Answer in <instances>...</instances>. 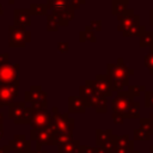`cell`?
I'll list each match as a JSON object with an SVG mask.
<instances>
[{"label": "cell", "mask_w": 153, "mask_h": 153, "mask_svg": "<svg viewBox=\"0 0 153 153\" xmlns=\"http://www.w3.org/2000/svg\"><path fill=\"white\" fill-rule=\"evenodd\" d=\"M133 69L128 68L122 59H118L117 63H109L106 67V78L109 79L112 90L121 91L124 86L129 85L128 75L133 74Z\"/></svg>", "instance_id": "1"}, {"label": "cell", "mask_w": 153, "mask_h": 153, "mask_svg": "<svg viewBox=\"0 0 153 153\" xmlns=\"http://www.w3.org/2000/svg\"><path fill=\"white\" fill-rule=\"evenodd\" d=\"M57 110H59L57 108H53L51 118H50V126L53 127L55 134L72 135L73 127H74V120L71 118L67 112L60 114Z\"/></svg>", "instance_id": "2"}, {"label": "cell", "mask_w": 153, "mask_h": 153, "mask_svg": "<svg viewBox=\"0 0 153 153\" xmlns=\"http://www.w3.org/2000/svg\"><path fill=\"white\" fill-rule=\"evenodd\" d=\"M8 47L10 48H24L27 42L31 41V32L26 31L25 27L11 25L8 26Z\"/></svg>", "instance_id": "3"}, {"label": "cell", "mask_w": 153, "mask_h": 153, "mask_svg": "<svg viewBox=\"0 0 153 153\" xmlns=\"http://www.w3.org/2000/svg\"><path fill=\"white\" fill-rule=\"evenodd\" d=\"M54 129L50 123L44 128H32L30 131V139L37 142V149H42V146H54Z\"/></svg>", "instance_id": "4"}, {"label": "cell", "mask_w": 153, "mask_h": 153, "mask_svg": "<svg viewBox=\"0 0 153 153\" xmlns=\"http://www.w3.org/2000/svg\"><path fill=\"white\" fill-rule=\"evenodd\" d=\"M20 80V65H4L0 66V84L17 85L19 86Z\"/></svg>", "instance_id": "5"}, {"label": "cell", "mask_w": 153, "mask_h": 153, "mask_svg": "<svg viewBox=\"0 0 153 153\" xmlns=\"http://www.w3.org/2000/svg\"><path fill=\"white\" fill-rule=\"evenodd\" d=\"M25 103L30 102L33 109H43L47 108V93L42 90L39 85H33L29 91L24 93Z\"/></svg>", "instance_id": "6"}, {"label": "cell", "mask_w": 153, "mask_h": 153, "mask_svg": "<svg viewBox=\"0 0 153 153\" xmlns=\"http://www.w3.org/2000/svg\"><path fill=\"white\" fill-rule=\"evenodd\" d=\"M10 152L12 153H26L31 151V141L25 137L24 134H17L7 143Z\"/></svg>", "instance_id": "7"}, {"label": "cell", "mask_w": 153, "mask_h": 153, "mask_svg": "<svg viewBox=\"0 0 153 153\" xmlns=\"http://www.w3.org/2000/svg\"><path fill=\"white\" fill-rule=\"evenodd\" d=\"M90 82L98 94H100L105 98L112 96L114 90H112V86H111L109 79L106 78V75H97L96 80H90Z\"/></svg>", "instance_id": "8"}, {"label": "cell", "mask_w": 153, "mask_h": 153, "mask_svg": "<svg viewBox=\"0 0 153 153\" xmlns=\"http://www.w3.org/2000/svg\"><path fill=\"white\" fill-rule=\"evenodd\" d=\"M18 87L17 85H8V84H0V108L8 106L14 98L18 96Z\"/></svg>", "instance_id": "9"}, {"label": "cell", "mask_w": 153, "mask_h": 153, "mask_svg": "<svg viewBox=\"0 0 153 153\" xmlns=\"http://www.w3.org/2000/svg\"><path fill=\"white\" fill-rule=\"evenodd\" d=\"M117 19H118L117 30L121 32H123L124 30H127L131 26L140 25V17L137 14H134V11H131V10H127L126 12L120 14L117 17Z\"/></svg>", "instance_id": "10"}, {"label": "cell", "mask_w": 153, "mask_h": 153, "mask_svg": "<svg viewBox=\"0 0 153 153\" xmlns=\"http://www.w3.org/2000/svg\"><path fill=\"white\" fill-rule=\"evenodd\" d=\"M133 103V98L127 91H117V97L112 100V112L124 114L129 105Z\"/></svg>", "instance_id": "11"}, {"label": "cell", "mask_w": 153, "mask_h": 153, "mask_svg": "<svg viewBox=\"0 0 153 153\" xmlns=\"http://www.w3.org/2000/svg\"><path fill=\"white\" fill-rule=\"evenodd\" d=\"M50 118H51V112H49L47 108L33 109L31 126L32 128H44L50 123Z\"/></svg>", "instance_id": "12"}, {"label": "cell", "mask_w": 153, "mask_h": 153, "mask_svg": "<svg viewBox=\"0 0 153 153\" xmlns=\"http://www.w3.org/2000/svg\"><path fill=\"white\" fill-rule=\"evenodd\" d=\"M25 108V102H12L8 105V117L16 124H23V115Z\"/></svg>", "instance_id": "13"}, {"label": "cell", "mask_w": 153, "mask_h": 153, "mask_svg": "<svg viewBox=\"0 0 153 153\" xmlns=\"http://www.w3.org/2000/svg\"><path fill=\"white\" fill-rule=\"evenodd\" d=\"M13 22L14 25L22 26V27H27L31 25V13L29 10H23V8H16L13 11Z\"/></svg>", "instance_id": "14"}, {"label": "cell", "mask_w": 153, "mask_h": 153, "mask_svg": "<svg viewBox=\"0 0 153 153\" xmlns=\"http://www.w3.org/2000/svg\"><path fill=\"white\" fill-rule=\"evenodd\" d=\"M86 105L94 108L96 111L99 112V114L106 112V98L103 97V96H100V94H98L97 92L91 98H88L86 100Z\"/></svg>", "instance_id": "15"}, {"label": "cell", "mask_w": 153, "mask_h": 153, "mask_svg": "<svg viewBox=\"0 0 153 153\" xmlns=\"http://www.w3.org/2000/svg\"><path fill=\"white\" fill-rule=\"evenodd\" d=\"M87 105L80 96H71L68 98V111L69 112H76V114H82L86 110Z\"/></svg>", "instance_id": "16"}, {"label": "cell", "mask_w": 153, "mask_h": 153, "mask_svg": "<svg viewBox=\"0 0 153 153\" xmlns=\"http://www.w3.org/2000/svg\"><path fill=\"white\" fill-rule=\"evenodd\" d=\"M45 5H47V8L51 11V13H57L69 8V4L67 0H49L47 1Z\"/></svg>", "instance_id": "17"}, {"label": "cell", "mask_w": 153, "mask_h": 153, "mask_svg": "<svg viewBox=\"0 0 153 153\" xmlns=\"http://www.w3.org/2000/svg\"><path fill=\"white\" fill-rule=\"evenodd\" d=\"M80 146L81 145L79 140H72L67 143L57 146V153H79Z\"/></svg>", "instance_id": "18"}, {"label": "cell", "mask_w": 153, "mask_h": 153, "mask_svg": "<svg viewBox=\"0 0 153 153\" xmlns=\"http://www.w3.org/2000/svg\"><path fill=\"white\" fill-rule=\"evenodd\" d=\"M128 4H129V0H112V6H111L112 14L118 17L120 14L126 12Z\"/></svg>", "instance_id": "19"}, {"label": "cell", "mask_w": 153, "mask_h": 153, "mask_svg": "<svg viewBox=\"0 0 153 153\" xmlns=\"http://www.w3.org/2000/svg\"><path fill=\"white\" fill-rule=\"evenodd\" d=\"M112 131L111 130H97V145L99 147L104 146L109 141L112 140Z\"/></svg>", "instance_id": "20"}, {"label": "cell", "mask_w": 153, "mask_h": 153, "mask_svg": "<svg viewBox=\"0 0 153 153\" xmlns=\"http://www.w3.org/2000/svg\"><path fill=\"white\" fill-rule=\"evenodd\" d=\"M145 32V26L142 25H135V26H131L127 30H124L122 32V35L124 37H141Z\"/></svg>", "instance_id": "21"}, {"label": "cell", "mask_w": 153, "mask_h": 153, "mask_svg": "<svg viewBox=\"0 0 153 153\" xmlns=\"http://www.w3.org/2000/svg\"><path fill=\"white\" fill-rule=\"evenodd\" d=\"M123 115L124 118H137L140 116V104L137 102H133Z\"/></svg>", "instance_id": "22"}, {"label": "cell", "mask_w": 153, "mask_h": 153, "mask_svg": "<svg viewBox=\"0 0 153 153\" xmlns=\"http://www.w3.org/2000/svg\"><path fill=\"white\" fill-rule=\"evenodd\" d=\"M29 11L33 16H45L48 12V8L45 4H31Z\"/></svg>", "instance_id": "23"}, {"label": "cell", "mask_w": 153, "mask_h": 153, "mask_svg": "<svg viewBox=\"0 0 153 153\" xmlns=\"http://www.w3.org/2000/svg\"><path fill=\"white\" fill-rule=\"evenodd\" d=\"M96 36L94 32L90 29V26H85V29L82 31H80L79 33V41L80 42H85V41H91V42H96Z\"/></svg>", "instance_id": "24"}, {"label": "cell", "mask_w": 153, "mask_h": 153, "mask_svg": "<svg viewBox=\"0 0 153 153\" xmlns=\"http://www.w3.org/2000/svg\"><path fill=\"white\" fill-rule=\"evenodd\" d=\"M139 129H141L143 133L152 136L153 135V120H151V118L140 120V128Z\"/></svg>", "instance_id": "25"}, {"label": "cell", "mask_w": 153, "mask_h": 153, "mask_svg": "<svg viewBox=\"0 0 153 153\" xmlns=\"http://www.w3.org/2000/svg\"><path fill=\"white\" fill-rule=\"evenodd\" d=\"M60 24L57 18L54 14H47V31L49 32H55L57 31Z\"/></svg>", "instance_id": "26"}, {"label": "cell", "mask_w": 153, "mask_h": 153, "mask_svg": "<svg viewBox=\"0 0 153 153\" xmlns=\"http://www.w3.org/2000/svg\"><path fill=\"white\" fill-rule=\"evenodd\" d=\"M140 38V47L143 48V47H152L153 45V31H147V32H143V35Z\"/></svg>", "instance_id": "27"}, {"label": "cell", "mask_w": 153, "mask_h": 153, "mask_svg": "<svg viewBox=\"0 0 153 153\" xmlns=\"http://www.w3.org/2000/svg\"><path fill=\"white\" fill-rule=\"evenodd\" d=\"M142 91H145V86H142V85H130V86H128L127 92L131 98H134V97L140 96Z\"/></svg>", "instance_id": "28"}, {"label": "cell", "mask_w": 153, "mask_h": 153, "mask_svg": "<svg viewBox=\"0 0 153 153\" xmlns=\"http://www.w3.org/2000/svg\"><path fill=\"white\" fill-rule=\"evenodd\" d=\"M145 67L153 75V45L151 47V51L145 56Z\"/></svg>", "instance_id": "29"}, {"label": "cell", "mask_w": 153, "mask_h": 153, "mask_svg": "<svg viewBox=\"0 0 153 153\" xmlns=\"http://www.w3.org/2000/svg\"><path fill=\"white\" fill-rule=\"evenodd\" d=\"M32 116H33V108L26 106L24 110V115H23V124H31Z\"/></svg>", "instance_id": "30"}, {"label": "cell", "mask_w": 153, "mask_h": 153, "mask_svg": "<svg viewBox=\"0 0 153 153\" xmlns=\"http://www.w3.org/2000/svg\"><path fill=\"white\" fill-rule=\"evenodd\" d=\"M149 135L148 134H146V133H143L141 129H136L135 131H134V139L135 140H145V141H147V140H149Z\"/></svg>", "instance_id": "31"}, {"label": "cell", "mask_w": 153, "mask_h": 153, "mask_svg": "<svg viewBox=\"0 0 153 153\" xmlns=\"http://www.w3.org/2000/svg\"><path fill=\"white\" fill-rule=\"evenodd\" d=\"M88 26L93 32H98L102 30V20H91Z\"/></svg>", "instance_id": "32"}, {"label": "cell", "mask_w": 153, "mask_h": 153, "mask_svg": "<svg viewBox=\"0 0 153 153\" xmlns=\"http://www.w3.org/2000/svg\"><path fill=\"white\" fill-rule=\"evenodd\" d=\"M85 2V0H68V4H69V7L74 11V10H79L80 6Z\"/></svg>", "instance_id": "33"}, {"label": "cell", "mask_w": 153, "mask_h": 153, "mask_svg": "<svg viewBox=\"0 0 153 153\" xmlns=\"http://www.w3.org/2000/svg\"><path fill=\"white\" fill-rule=\"evenodd\" d=\"M146 99H145V106L146 108H153V92H146Z\"/></svg>", "instance_id": "34"}, {"label": "cell", "mask_w": 153, "mask_h": 153, "mask_svg": "<svg viewBox=\"0 0 153 153\" xmlns=\"http://www.w3.org/2000/svg\"><path fill=\"white\" fill-rule=\"evenodd\" d=\"M112 120H114V123H116V124H122V123L124 122V115H123V114L112 112Z\"/></svg>", "instance_id": "35"}, {"label": "cell", "mask_w": 153, "mask_h": 153, "mask_svg": "<svg viewBox=\"0 0 153 153\" xmlns=\"http://www.w3.org/2000/svg\"><path fill=\"white\" fill-rule=\"evenodd\" d=\"M10 62V55L8 53H0V66L8 65Z\"/></svg>", "instance_id": "36"}, {"label": "cell", "mask_w": 153, "mask_h": 153, "mask_svg": "<svg viewBox=\"0 0 153 153\" xmlns=\"http://www.w3.org/2000/svg\"><path fill=\"white\" fill-rule=\"evenodd\" d=\"M57 49H59L60 53H67L68 49H69L68 42H60V43L57 44Z\"/></svg>", "instance_id": "37"}, {"label": "cell", "mask_w": 153, "mask_h": 153, "mask_svg": "<svg viewBox=\"0 0 153 153\" xmlns=\"http://www.w3.org/2000/svg\"><path fill=\"white\" fill-rule=\"evenodd\" d=\"M79 153H94V147H91V146H80Z\"/></svg>", "instance_id": "38"}, {"label": "cell", "mask_w": 153, "mask_h": 153, "mask_svg": "<svg viewBox=\"0 0 153 153\" xmlns=\"http://www.w3.org/2000/svg\"><path fill=\"white\" fill-rule=\"evenodd\" d=\"M4 137V126H0V140Z\"/></svg>", "instance_id": "39"}, {"label": "cell", "mask_w": 153, "mask_h": 153, "mask_svg": "<svg viewBox=\"0 0 153 153\" xmlns=\"http://www.w3.org/2000/svg\"><path fill=\"white\" fill-rule=\"evenodd\" d=\"M151 19H149V23H151V25L153 26V10H151Z\"/></svg>", "instance_id": "40"}, {"label": "cell", "mask_w": 153, "mask_h": 153, "mask_svg": "<svg viewBox=\"0 0 153 153\" xmlns=\"http://www.w3.org/2000/svg\"><path fill=\"white\" fill-rule=\"evenodd\" d=\"M0 126H4V115L0 112Z\"/></svg>", "instance_id": "41"}, {"label": "cell", "mask_w": 153, "mask_h": 153, "mask_svg": "<svg viewBox=\"0 0 153 153\" xmlns=\"http://www.w3.org/2000/svg\"><path fill=\"white\" fill-rule=\"evenodd\" d=\"M4 14V8H2V5L0 4V16H2Z\"/></svg>", "instance_id": "42"}, {"label": "cell", "mask_w": 153, "mask_h": 153, "mask_svg": "<svg viewBox=\"0 0 153 153\" xmlns=\"http://www.w3.org/2000/svg\"><path fill=\"white\" fill-rule=\"evenodd\" d=\"M127 153H139L137 151H134V149H131V151H128Z\"/></svg>", "instance_id": "43"}, {"label": "cell", "mask_w": 153, "mask_h": 153, "mask_svg": "<svg viewBox=\"0 0 153 153\" xmlns=\"http://www.w3.org/2000/svg\"><path fill=\"white\" fill-rule=\"evenodd\" d=\"M14 1H16V0H8V4L12 5V4H14Z\"/></svg>", "instance_id": "44"}, {"label": "cell", "mask_w": 153, "mask_h": 153, "mask_svg": "<svg viewBox=\"0 0 153 153\" xmlns=\"http://www.w3.org/2000/svg\"><path fill=\"white\" fill-rule=\"evenodd\" d=\"M26 153H35V151H29V152H26Z\"/></svg>", "instance_id": "45"}, {"label": "cell", "mask_w": 153, "mask_h": 153, "mask_svg": "<svg viewBox=\"0 0 153 153\" xmlns=\"http://www.w3.org/2000/svg\"><path fill=\"white\" fill-rule=\"evenodd\" d=\"M151 153H153V148H151Z\"/></svg>", "instance_id": "46"}, {"label": "cell", "mask_w": 153, "mask_h": 153, "mask_svg": "<svg viewBox=\"0 0 153 153\" xmlns=\"http://www.w3.org/2000/svg\"><path fill=\"white\" fill-rule=\"evenodd\" d=\"M47 1H49V0H47Z\"/></svg>", "instance_id": "47"}, {"label": "cell", "mask_w": 153, "mask_h": 153, "mask_svg": "<svg viewBox=\"0 0 153 153\" xmlns=\"http://www.w3.org/2000/svg\"><path fill=\"white\" fill-rule=\"evenodd\" d=\"M67 1H68V0H67Z\"/></svg>", "instance_id": "48"}]
</instances>
